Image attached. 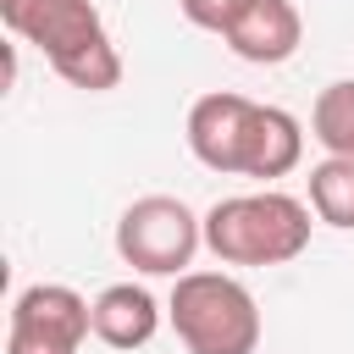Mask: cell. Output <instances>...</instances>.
<instances>
[{
  "instance_id": "obj_10",
  "label": "cell",
  "mask_w": 354,
  "mask_h": 354,
  "mask_svg": "<svg viewBox=\"0 0 354 354\" xmlns=\"http://www.w3.org/2000/svg\"><path fill=\"white\" fill-rule=\"evenodd\" d=\"M304 205L315 210V221H326L337 232H354V160H343V155L315 160L310 166V199Z\"/></svg>"
},
{
  "instance_id": "obj_7",
  "label": "cell",
  "mask_w": 354,
  "mask_h": 354,
  "mask_svg": "<svg viewBox=\"0 0 354 354\" xmlns=\"http://www.w3.org/2000/svg\"><path fill=\"white\" fill-rule=\"evenodd\" d=\"M304 39V17L293 0H254L232 28H227V50L249 66H282L299 55Z\"/></svg>"
},
{
  "instance_id": "obj_11",
  "label": "cell",
  "mask_w": 354,
  "mask_h": 354,
  "mask_svg": "<svg viewBox=\"0 0 354 354\" xmlns=\"http://www.w3.org/2000/svg\"><path fill=\"white\" fill-rule=\"evenodd\" d=\"M310 138L326 155L354 160V77H337V83H326L315 94V105H310Z\"/></svg>"
},
{
  "instance_id": "obj_8",
  "label": "cell",
  "mask_w": 354,
  "mask_h": 354,
  "mask_svg": "<svg viewBox=\"0 0 354 354\" xmlns=\"http://www.w3.org/2000/svg\"><path fill=\"white\" fill-rule=\"evenodd\" d=\"M160 332V299L144 282H111L94 293V337L105 348H144Z\"/></svg>"
},
{
  "instance_id": "obj_4",
  "label": "cell",
  "mask_w": 354,
  "mask_h": 354,
  "mask_svg": "<svg viewBox=\"0 0 354 354\" xmlns=\"http://www.w3.org/2000/svg\"><path fill=\"white\" fill-rule=\"evenodd\" d=\"M205 243V216H194L177 194H144L116 221V254L144 277H183Z\"/></svg>"
},
{
  "instance_id": "obj_5",
  "label": "cell",
  "mask_w": 354,
  "mask_h": 354,
  "mask_svg": "<svg viewBox=\"0 0 354 354\" xmlns=\"http://www.w3.org/2000/svg\"><path fill=\"white\" fill-rule=\"evenodd\" d=\"M94 332V304L66 282H33L11 299L6 354H77Z\"/></svg>"
},
{
  "instance_id": "obj_1",
  "label": "cell",
  "mask_w": 354,
  "mask_h": 354,
  "mask_svg": "<svg viewBox=\"0 0 354 354\" xmlns=\"http://www.w3.org/2000/svg\"><path fill=\"white\" fill-rule=\"evenodd\" d=\"M0 22L11 28V39L33 44L61 83L88 94L122 83V55L94 0H0Z\"/></svg>"
},
{
  "instance_id": "obj_6",
  "label": "cell",
  "mask_w": 354,
  "mask_h": 354,
  "mask_svg": "<svg viewBox=\"0 0 354 354\" xmlns=\"http://www.w3.org/2000/svg\"><path fill=\"white\" fill-rule=\"evenodd\" d=\"M254 111H260V100H249V94H232V88L199 94V100L188 105V122H183L188 155H194L205 171L243 177V149H249Z\"/></svg>"
},
{
  "instance_id": "obj_3",
  "label": "cell",
  "mask_w": 354,
  "mask_h": 354,
  "mask_svg": "<svg viewBox=\"0 0 354 354\" xmlns=\"http://www.w3.org/2000/svg\"><path fill=\"white\" fill-rule=\"evenodd\" d=\"M166 321L188 354H254L260 304L227 271H183L166 299Z\"/></svg>"
},
{
  "instance_id": "obj_2",
  "label": "cell",
  "mask_w": 354,
  "mask_h": 354,
  "mask_svg": "<svg viewBox=\"0 0 354 354\" xmlns=\"http://www.w3.org/2000/svg\"><path fill=\"white\" fill-rule=\"evenodd\" d=\"M310 205L260 188V194H232L205 210V249L221 266H288L310 249Z\"/></svg>"
},
{
  "instance_id": "obj_9",
  "label": "cell",
  "mask_w": 354,
  "mask_h": 354,
  "mask_svg": "<svg viewBox=\"0 0 354 354\" xmlns=\"http://www.w3.org/2000/svg\"><path fill=\"white\" fill-rule=\"evenodd\" d=\"M299 160H304V127H299V116L282 111V105H260L254 127H249V149H243V177L277 183Z\"/></svg>"
},
{
  "instance_id": "obj_12",
  "label": "cell",
  "mask_w": 354,
  "mask_h": 354,
  "mask_svg": "<svg viewBox=\"0 0 354 354\" xmlns=\"http://www.w3.org/2000/svg\"><path fill=\"white\" fill-rule=\"evenodd\" d=\"M249 6H254V0H177V11H183L199 33H221V39H227V28H232Z\"/></svg>"
}]
</instances>
